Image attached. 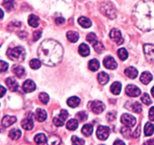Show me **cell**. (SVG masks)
<instances>
[{
	"instance_id": "obj_1",
	"label": "cell",
	"mask_w": 154,
	"mask_h": 145,
	"mask_svg": "<svg viewBox=\"0 0 154 145\" xmlns=\"http://www.w3.org/2000/svg\"><path fill=\"white\" fill-rule=\"evenodd\" d=\"M132 18L135 25L143 31L154 29V2L141 0L134 7Z\"/></svg>"
},
{
	"instance_id": "obj_2",
	"label": "cell",
	"mask_w": 154,
	"mask_h": 145,
	"mask_svg": "<svg viewBox=\"0 0 154 145\" xmlns=\"http://www.w3.org/2000/svg\"><path fill=\"white\" fill-rule=\"evenodd\" d=\"M38 55L44 64L54 66L61 62L63 56L62 45L54 39H45L40 44Z\"/></svg>"
},
{
	"instance_id": "obj_3",
	"label": "cell",
	"mask_w": 154,
	"mask_h": 145,
	"mask_svg": "<svg viewBox=\"0 0 154 145\" xmlns=\"http://www.w3.org/2000/svg\"><path fill=\"white\" fill-rule=\"evenodd\" d=\"M7 55L8 58L11 60L16 62H22L26 57V51L21 46L10 48L8 49Z\"/></svg>"
},
{
	"instance_id": "obj_4",
	"label": "cell",
	"mask_w": 154,
	"mask_h": 145,
	"mask_svg": "<svg viewBox=\"0 0 154 145\" xmlns=\"http://www.w3.org/2000/svg\"><path fill=\"white\" fill-rule=\"evenodd\" d=\"M100 11L102 14L110 19H114L117 17V11L115 7L110 2H104L101 4Z\"/></svg>"
},
{
	"instance_id": "obj_5",
	"label": "cell",
	"mask_w": 154,
	"mask_h": 145,
	"mask_svg": "<svg viewBox=\"0 0 154 145\" xmlns=\"http://www.w3.org/2000/svg\"><path fill=\"white\" fill-rule=\"evenodd\" d=\"M89 107L96 114L102 113L105 110V105L100 101H94L89 103Z\"/></svg>"
},
{
	"instance_id": "obj_6",
	"label": "cell",
	"mask_w": 154,
	"mask_h": 145,
	"mask_svg": "<svg viewBox=\"0 0 154 145\" xmlns=\"http://www.w3.org/2000/svg\"><path fill=\"white\" fill-rule=\"evenodd\" d=\"M120 121L125 126L129 127V128L135 126V125L136 124V119L135 116L130 114H127V113H124L122 115Z\"/></svg>"
},
{
	"instance_id": "obj_7",
	"label": "cell",
	"mask_w": 154,
	"mask_h": 145,
	"mask_svg": "<svg viewBox=\"0 0 154 145\" xmlns=\"http://www.w3.org/2000/svg\"><path fill=\"white\" fill-rule=\"evenodd\" d=\"M68 116H69V113H68L66 110H61L59 116H56V117H54V119H53L54 124L57 127L63 126V125H64L65 120L67 119Z\"/></svg>"
},
{
	"instance_id": "obj_8",
	"label": "cell",
	"mask_w": 154,
	"mask_h": 145,
	"mask_svg": "<svg viewBox=\"0 0 154 145\" xmlns=\"http://www.w3.org/2000/svg\"><path fill=\"white\" fill-rule=\"evenodd\" d=\"M144 52L147 61L154 63V45L145 44L144 45Z\"/></svg>"
},
{
	"instance_id": "obj_9",
	"label": "cell",
	"mask_w": 154,
	"mask_h": 145,
	"mask_svg": "<svg viewBox=\"0 0 154 145\" xmlns=\"http://www.w3.org/2000/svg\"><path fill=\"white\" fill-rule=\"evenodd\" d=\"M110 134V128L108 126L100 125L96 131V136L101 140H105Z\"/></svg>"
},
{
	"instance_id": "obj_10",
	"label": "cell",
	"mask_w": 154,
	"mask_h": 145,
	"mask_svg": "<svg viewBox=\"0 0 154 145\" xmlns=\"http://www.w3.org/2000/svg\"><path fill=\"white\" fill-rule=\"evenodd\" d=\"M110 38L112 41L115 42L117 45H120L123 42V37H122V34L120 30H119L118 29L114 28L111 30L110 32Z\"/></svg>"
},
{
	"instance_id": "obj_11",
	"label": "cell",
	"mask_w": 154,
	"mask_h": 145,
	"mask_svg": "<svg viewBox=\"0 0 154 145\" xmlns=\"http://www.w3.org/2000/svg\"><path fill=\"white\" fill-rule=\"evenodd\" d=\"M126 93L128 96L135 98L141 95V90L135 85H128L126 88Z\"/></svg>"
},
{
	"instance_id": "obj_12",
	"label": "cell",
	"mask_w": 154,
	"mask_h": 145,
	"mask_svg": "<svg viewBox=\"0 0 154 145\" xmlns=\"http://www.w3.org/2000/svg\"><path fill=\"white\" fill-rule=\"evenodd\" d=\"M103 64L107 69H114L117 68V63L115 60V59L111 56H107L104 58Z\"/></svg>"
},
{
	"instance_id": "obj_13",
	"label": "cell",
	"mask_w": 154,
	"mask_h": 145,
	"mask_svg": "<svg viewBox=\"0 0 154 145\" xmlns=\"http://www.w3.org/2000/svg\"><path fill=\"white\" fill-rule=\"evenodd\" d=\"M125 107L128 110H131V111L134 112V113H140L142 111V107H141V104L138 103V101H135V102H130V101H129L128 103H126Z\"/></svg>"
},
{
	"instance_id": "obj_14",
	"label": "cell",
	"mask_w": 154,
	"mask_h": 145,
	"mask_svg": "<svg viewBox=\"0 0 154 145\" xmlns=\"http://www.w3.org/2000/svg\"><path fill=\"white\" fill-rule=\"evenodd\" d=\"M36 85L32 80L27 79L24 82L23 85V89L26 93H30L35 90Z\"/></svg>"
},
{
	"instance_id": "obj_15",
	"label": "cell",
	"mask_w": 154,
	"mask_h": 145,
	"mask_svg": "<svg viewBox=\"0 0 154 145\" xmlns=\"http://www.w3.org/2000/svg\"><path fill=\"white\" fill-rule=\"evenodd\" d=\"M5 83L9 90L11 91V92H15V91L17 90L18 87H19L18 82L14 77H8V78L6 79Z\"/></svg>"
},
{
	"instance_id": "obj_16",
	"label": "cell",
	"mask_w": 154,
	"mask_h": 145,
	"mask_svg": "<svg viewBox=\"0 0 154 145\" xmlns=\"http://www.w3.org/2000/svg\"><path fill=\"white\" fill-rule=\"evenodd\" d=\"M17 121V118L14 116H5L3 117L2 120V125L5 128H8V127L11 126L15 123Z\"/></svg>"
},
{
	"instance_id": "obj_17",
	"label": "cell",
	"mask_w": 154,
	"mask_h": 145,
	"mask_svg": "<svg viewBox=\"0 0 154 145\" xmlns=\"http://www.w3.org/2000/svg\"><path fill=\"white\" fill-rule=\"evenodd\" d=\"M125 75L127 77L130 79H135L138 75V72L136 68L133 67V66H129V67L126 68L124 71Z\"/></svg>"
},
{
	"instance_id": "obj_18",
	"label": "cell",
	"mask_w": 154,
	"mask_h": 145,
	"mask_svg": "<svg viewBox=\"0 0 154 145\" xmlns=\"http://www.w3.org/2000/svg\"><path fill=\"white\" fill-rule=\"evenodd\" d=\"M35 119L38 122H44L48 117L47 112L45 110L41 108H38L35 111Z\"/></svg>"
},
{
	"instance_id": "obj_19",
	"label": "cell",
	"mask_w": 154,
	"mask_h": 145,
	"mask_svg": "<svg viewBox=\"0 0 154 145\" xmlns=\"http://www.w3.org/2000/svg\"><path fill=\"white\" fill-rule=\"evenodd\" d=\"M11 70L18 78H22L25 75V69L20 65H14Z\"/></svg>"
},
{
	"instance_id": "obj_20",
	"label": "cell",
	"mask_w": 154,
	"mask_h": 145,
	"mask_svg": "<svg viewBox=\"0 0 154 145\" xmlns=\"http://www.w3.org/2000/svg\"><path fill=\"white\" fill-rule=\"evenodd\" d=\"M152 79H153V76L150 72H147V71L142 72L141 77H140V80L144 85L149 84L152 81Z\"/></svg>"
},
{
	"instance_id": "obj_21",
	"label": "cell",
	"mask_w": 154,
	"mask_h": 145,
	"mask_svg": "<svg viewBox=\"0 0 154 145\" xmlns=\"http://www.w3.org/2000/svg\"><path fill=\"white\" fill-rule=\"evenodd\" d=\"M21 125H22L23 129L29 131V130H32L33 128L34 122H33V121L32 120V119H30V118H26V119H24L21 122Z\"/></svg>"
},
{
	"instance_id": "obj_22",
	"label": "cell",
	"mask_w": 154,
	"mask_h": 145,
	"mask_svg": "<svg viewBox=\"0 0 154 145\" xmlns=\"http://www.w3.org/2000/svg\"><path fill=\"white\" fill-rule=\"evenodd\" d=\"M78 52H79V54H81L82 57H87L90 53V47H89L87 44H81L79 48H78Z\"/></svg>"
},
{
	"instance_id": "obj_23",
	"label": "cell",
	"mask_w": 154,
	"mask_h": 145,
	"mask_svg": "<svg viewBox=\"0 0 154 145\" xmlns=\"http://www.w3.org/2000/svg\"><path fill=\"white\" fill-rule=\"evenodd\" d=\"M97 79L101 85H106L109 82V76L105 72H101L98 74Z\"/></svg>"
},
{
	"instance_id": "obj_24",
	"label": "cell",
	"mask_w": 154,
	"mask_h": 145,
	"mask_svg": "<svg viewBox=\"0 0 154 145\" xmlns=\"http://www.w3.org/2000/svg\"><path fill=\"white\" fill-rule=\"evenodd\" d=\"M121 83L119 82H115L112 83V85H111V88H110V90H111L112 94H114L115 95H118L121 92Z\"/></svg>"
},
{
	"instance_id": "obj_25",
	"label": "cell",
	"mask_w": 154,
	"mask_h": 145,
	"mask_svg": "<svg viewBox=\"0 0 154 145\" xmlns=\"http://www.w3.org/2000/svg\"><path fill=\"white\" fill-rule=\"evenodd\" d=\"M2 6L7 11H11L15 8V0H3Z\"/></svg>"
},
{
	"instance_id": "obj_26",
	"label": "cell",
	"mask_w": 154,
	"mask_h": 145,
	"mask_svg": "<svg viewBox=\"0 0 154 145\" xmlns=\"http://www.w3.org/2000/svg\"><path fill=\"white\" fill-rule=\"evenodd\" d=\"M78 24L84 28H89L92 26V21L86 17H81L78 18Z\"/></svg>"
},
{
	"instance_id": "obj_27",
	"label": "cell",
	"mask_w": 154,
	"mask_h": 145,
	"mask_svg": "<svg viewBox=\"0 0 154 145\" xmlns=\"http://www.w3.org/2000/svg\"><path fill=\"white\" fill-rule=\"evenodd\" d=\"M35 142L37 143V145H45V143L48 142V139L45 134L40 133L35 137Z\"/></svg>"
},
{
	"instance_id": "obj_28",
	"label": "cell",
	"mask_w": 154,
	"mask_h": 145,
	"mask_svg": "<svg viewBox=\"0 0 154 145\" xmlns=\"http://www.w3.org/2000/svg\"><path fill=\"white\" fill-rule=\"evenodd\" d=\"M80 100L79 98L76 96H73L69 98V99L67 100V104L70 107H72V108H75V107H77L80 104Z\"/></svg>"
},
{
	"instance_id": "obj_29",
	"label": "cell",
	"mask_w": 154,
	"mask_h": 145,
	"mask_svg": "<svg viewBox=\"0 0 154 145\" xmlns=\"http://www.w3.org/2000/svg\"><path fill=\"white\" fill-rule=\"evenodd\" d=\"M28 23L29 24V26L36 28L39 26V18L38 17L36 16L35 14H31L29 17L28 19Z\"/></svg>"
},
{
	"instance_id": "obj_30",
	"label": "cell",
	"mask_w": 154,
	"mask_h": 145,
	"mask_svg": "<svg viewBox=\"0 0 154 145\" xmlns=\"http://www.w3.org/2000/svg\"><path fill=\"white\" fill-rule=\"evenodd\" d=\"M93 131V125H90V124H86L84 126L82 127V129H81V131H82L83 134L86 137H89L92 134Z\"/></svg>"
},
{
	"instance_id": "obj_31",
	"label": "cell",
	"mask_w": 154,
	"mask_h": 145,
	"mask_svg": "<svg viewBox=\"0 0 154 145\" xmlns=\"http://www.w3.org/2000/svg\"><path fill=\"white\" fill-rule=\"evenodd\" d=\"M10 138H11L12 140H17L21 136V131L18 128H12L10 131H9L8 134Z\"/></svg>"
},
{
	"instance_id": "obj_32",
	"label": "cell",
	"mask_w": 154,
	"mask_h": 145,
	"mask_svg": "<svg viewBox=\"0 0 154 145\" xmlns=\"http://www.w3.org/2000/svg\"><path fill=\"white\" fill-rule=\"evenodd\" d=\"M66 36H67V39L71 42H77L79 39V34L75 31H69Z\"/></svg>"
},
{
	"instance_id": "obj_33",
	"label": "cell",
	"mask_w": 154,
	"mask_h": 145,
	"mask_svg": "<svg viewBox=\"0 0 154 145\" xmlns=\"http://www.w3.org/2000/svg\"><path fill=\"white\" fill-rule=\"evenodd\" d=\"M48 145H60L61 143V139L57 135H51L48 139Z\"/></svg>"
},
{
	"instance_id": "obj_34",
	"label": "cell",
	"mask_w": 154,
	"mask_h": 145,
	"mask_svg": "<svg viewBox=\"0 0 154 145\" xmlns=\"http://www.w3.org/2000/svg\"><path fill=\"white\" fill-rule=\"evenodd\" d=\"M89 69H90L93 72H95V71L98 70L99 69V66H100V63H99V61L96 59H93V60H90L89 62Z\"/></svg>"
},
{
	"instance_id": "obj_35",
	"label": "cell",
	"mask_w": 154,
	"mask_h": 145,
	"mask_svg": "<svg viewBox=\"0 0 154 145\" xmlns=\"http://www.w3.org/2000/svg\"><path fill=\"white\" fill-rule=\"evenodd\" d=\"M78 127V121L75 119H70L66 123V128L70 131H75Z\"/></svg>"
},
{
	"instance_id": "obj_36",
	"label": "cell",
	"mask_w": 154,
	"mask_h": 145,
	"mask_svg": "<svg viewBox=\"0 0 154 145\" xmlns=\"http://www.w3.org/2000/svg\"><path fill=\"white\" fill-rule=\"evenodd\" d=\"M154 132V125L150 122H147L144 126V134L146 136H151Z\"/></svg>"
},
{
	"instance_id": "obj_37",
	"label": "cell",
	"mask_w": 154,
	"mask_h": 145,
	"mask_svg": "<svg viewBox=\"0 0 154 145\" xmlns=\"http://www.w3.org/2000/svg\"><path fill=\"white\" fill-rule=\"evenodd\" d=\"M117 54H118L119 58L122 60H125L128 58V51L124 48H120L117 51Z\"/></svg>"
},
{
	"instance_id": "obj_38",
	"label": "cell",
	"mask_w": 154,
	"mask_h": 145,
	"mask_svg": "<svg viewBox=\"0 0 154 145\" xmlns=\"http://www.w3.org/2000/svg\"><path fill=\"white\" fill-rule=\"evenodd\" d=\"M120 131H121L123 137H126V138H129V137L132 136V131H131L130 128H129V127H122L121 129H120Z\"/></svg>"
},
{
	"instance_id": "obj_39",
	"label": "cell",
	"mask_w": 154,
	"mask_h": 145,
	"mask_svg": "<svg viewBox=\"0 0 154 145\" xmlns=\"http://www.w3.org/2000/svg\"><path fill=\"white\" fill-rule=\"evenodd\" d=\"M41 65H42V61L38 59H32L29 62L30 67L33 69H39L41 67Z\"/></svg>"
},
{
	"instance_id": "obj_40",
	"label": "cell",
	"mask_w": 154,
	"mask_h": 145,
	"mask_svg": "<svg viewBox=\"0 0 154 145\" xmlns=\"http://www.w3.org/2000/svg\"><path fill=\"white\" fill-rule=\"evenodd\" d=\"M93 45L95 51H96L97 53H99V54H101V53L104 51V48H104L103 44H102L101 42H99V41H97L96 42H95Z\"/></svg>"
},
{
	"instance_id": "obj_41",
	"label": "cell",
	"mask_w": 154,
	"mask_h": 145,
	"mask_svg": "<svg viewBox=\"0 0 154 145\" xmlns=\"http://www.w3.org/2000/svg\"><path fill=\"white\" fill-rule=\"evenodd\" d=\"M141 99V101H142L144 104H146V105H150V104H152V100L150 99V95L147 93H144V95H142Z\"/></svg>"
},
{
	"instance_id": "obj_42",
	"label": "cell",
	"mask_w": 154,
	"mask_h": 145,
	"mask_svg": "<svg viewBox=\"0 0 154 145\" xmlns=\"http://www.w3.org/2000/svg\"><path fill=\"white\" fill-rule=\"evenodd\" d=\"M39 100L42 101L43 104H47L49 101V95H48L47 93L45 92H42V93L39 94Z\"/></svg>"
},
{
	"instance_id": "obj_43",
	"label": "cell",
	"mask_w": 154,
	"mask_h": 145,
	"mask_svg": "<svg viewBox=\"0 0 154 145\" xmlns=\"http://www.w3.org/2000/svg\"><path fill=\"white\" fill-rule=\"evenodd\" d=\"M84 140L81 138H79L77 136H73L72 137V145H84Z\"/></svg>"
},
{
	"instance_id": "obj_44",
	"label": "cell",
	"mask_w": 154,
	"mask_h": 145,
	"mask_svg": "<svg viewBox=\"0 0 154 145\" xmlns=\"http://www.w3.org/2000/svg\"><path fill=\"white\" fill-rule=\"evenodd\" d=\"M87 40L89 42H90L92 45H93L95 42H96L98 41L97 40V37H96V35L95 34V33H89L88 35H87Z\"/></svg>"
},
{
	"instance_id": "obj_45",
	"label": "cell",
	"mask_w": 154,
	"mask_h": 145,
	"mask_svg": "<svg viewBox=\"0 0 154 145\" xmlns=\"http://www.w3.org/2000/svg\"><path fill=\"white\" fill-rule=\"evenodd\" d=\"M87 117H88V116H87V113L84 111H81L78 113H77V118L81 122H84V121L87 120Z\"/></svg>"
},
{
	"instance_id": "obj_46",
	"label": "cell",
	"mask_w": 154,
	"mask_h": 145,
	"mask_svg": "<svg viewBox=\"0 0 154 145\" xmlns=\"http://www.w3.org/2000/svg\"><path fill=\"white\" fill-rule=\"evenodd\" d=\"M42 30H36V31H35L33 33V39H34V41L38 40L41 38V36H42Z\"/></svg>"
},
{
	"instance_id": "obj_47",
	"label": "cell",
	"mask_w": 154,
	"mask_h": 145,
	"mask_svg": "<svg viewBox=\"0 0 154 145\" xmlns=\"http://www.w3.org/2000/svg\"><path fill=\"white\" fill-rule=\"evenodd\" d=\"M116 119V113L114 112H110L107 114V119L109 122H113Z\"/></svg>"
},
{
	"instance_id": "obj_48",
	"label": "cell",
	"mask_w": 154,
	"mask_h": 145,
	"mask_svg": "<svg viewBox=\"0 0 154 145\" xmlns=\"http://www.w3.org/2000/svg\"><path fill=\"white\" fill-rule=\"evenodd\" d=\"M0 63H1V66H0V68H1V72H5V71L7 70L8 68V64L6 62L3 61V60H1Z\"/></svg>"
},
{
	"instance_id": "obj_49",
	"label": "cell",
	"mask_w": 154,
	"mask_h": 145,
	"mask_svg": "<svg viewBox=\"0 0 154 145\" xmlns=\"http://www.w3.org/2000/svg\"><path fill=\"white\" fill-rule=\"evenodd\" d=\"M149 119L151 121H154V107H152L149 111Z\"/></svg>"
},
{
	"instance_id": "obj_50",
	"label": "cell",
	"mask_w": 154,
	"mask_h": 145,
	"mask_svg": "<svg viewBox=\"0 0 154 145\" xmlns=\"http://www.w3.org/2000/svg\"><path fill=\"white\" fill-rule=\"evenodd\" d=\"M55 22L57 25H60V24H63L65 23V19L62 17H60V18H56Z\"/></svg>"
},
{
	"instance_id": "obj_51",
	"label": "cell",
	"mask_w": 154,
	"mask_h": 145,
	"mask_svg": "<svg viewBox=\"0 0 154 145\" xmlns=\"http://www.w3.org/2000/svg\"><path fill=\"white\" fill-rule=\"evenodd\" d=\"M140 131H141V128H140V125H139V126H138V128H136V130L135 131V132L132 133V136H133L134 137H135V138H136V137H139Z\"/></svg>"
},
{
	"instance_id": "obj_52",
	"label": "cell",
	"mask_w": 154,
	"mask_h": 145,
	"mask_svg": "<svg viewBox=\"0 0 154 145\" xmlns=\"http://www.w3.org/2000/svg\"><path fill=\"white\" fill-rule=\"evenodd\" d=\"M144 145H154V138L146 140L144 143Z\"/></svg>"
},
{
	"instance_id": "obj_53",
	"label": "cell",
	"mask_w": 154,
	"mask_h": 145,
	"mask_svg": "<svg viewBox=\"0 0 154 145\" xmlns=\"http://www.w3.org/2000/svg\"><path fill=\"white\" fill-rule=\"evenodd\" d=\"M114 145H126V144H125V143L123 141V140L117 139V140H116L115 141H114Z\"/></svg>"
},
{
	"instance_id": "obj_54",
	"label": "cell",
	"mask_w": 154,
	"mask_h": 145,
	"mask_svg": "<svg viewBox=\"0 0 154 145\" xmlns=\"http://www.w3.org/2000/svg\"><path fill=\"white\" fill-rule=\"evenodd\" d=\"M5 92H6V89H5V88L3 87L2 85L1 86V97H2V98L4 96V95H5Z\"/></svg>"
},
{
	"instance_id": "obj_55",
	"label": "cell",
	"mask_w": 154,
	"mask_h": 145,
	"mask_svg": "<svg viewBox=\"0 0 154 145\" xmlns=\"http://www.w3.org/2000/svg\"><path fill=\"white\" fill-rule=\"evenodd\" d=\"M151 94H152V95H153V97L154 98V86L153 88H152V89H151Z\"/></svg>"
},
{
	"instance_id": "obj_56",
	"label": "cell",
	"mask_w": 154,
	"mask_h": 145,
	"mask_svg": "<svg viewBox=\"0 0 154 145\" xmlns=\"http://www.w3.org/2000/svg\"><path fill=\"white\" fill-rule=\"evenodd\" d=\"M99 145H104V144H99Z\"/></svg>"
}]
</instances>
